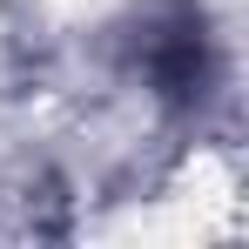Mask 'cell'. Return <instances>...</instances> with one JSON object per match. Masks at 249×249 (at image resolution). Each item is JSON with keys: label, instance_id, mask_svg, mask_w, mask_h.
Listing matches in <instances>:
<instances>
[{"label": "cell", "instance_id": "1", "mask_svg": "<svg viewBox=\"0 0 249 249\" xmlns=\"http://www.w3.org/2000/svg\"><path fill=\"white\" fill-rule=\"evenodd\" d=\"M148 81L175 94V101H189V94H202L209 88V41H202V20L196 14H175L168 27L148 34Z\"/></svg>", "mask_w": 249, "mask_h": 249}]
</instances>
